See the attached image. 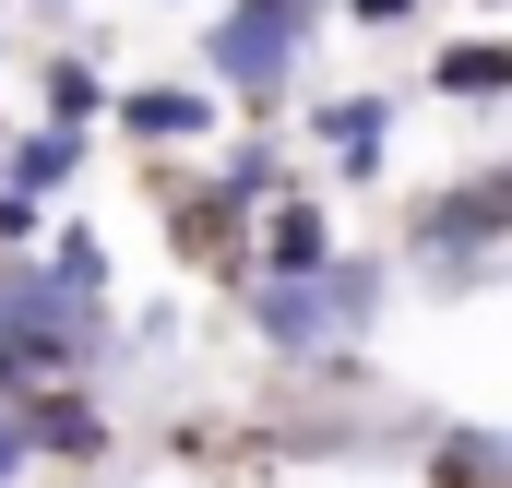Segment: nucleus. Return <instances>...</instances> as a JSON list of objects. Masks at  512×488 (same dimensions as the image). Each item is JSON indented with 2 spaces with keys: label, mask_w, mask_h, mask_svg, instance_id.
<instances>
[{
  "label": "nucleus",
  "mask_w": 512,
  "mask_h": 488,
  "mask_svg": "<svg viewBox=\"0 0 512 488\" xmlns=\"http://www.w3.org/2000/svg\"><path fill=\"white\" fill-rule=\"evenodd\" d=\"M334 250H346V215H334V191L286 179L274 203H251V274H322Z\"/></svg>",
  "instance_id": "nucleus-6"
},
{
  "label": "nucleus",
  "mask_w": 512,
  "mask_h": 488,
  "mask_svg": "<svg viewBox=\"0 0 512 488\" xmlns=\"http://www.w3.org/2000/svg\"><path fill=\"white\" fill-rule=\"evenodd\" d=\"M12 417H24V453H36V465H108V453H120V429H108V405L84 393V369H72V381H24Z\"/></svg>",
  "instance_id": "nucleus-5"
},
{
  "label": "nucleus",
  "mask_w": 512,
  "mask_h": 488,
  "mask_svg": "<svg viewBox=\"0 0 512 488\" xmlns=\"http://www.w3.org/2000/svg\"><path fill=\"white\" fill-rule=\"evenodd\" d=\"M155 227H167V250H179L191 274H215V286L251 274V215H239L203 167H167V179H155Z\"/></svg>",
  "instance_id": "nucleus-3"
},
{
  "label": "nucleus",
  "mask_w": 512,
  "mask_h": 488,
  "mask_svg": "<svg viewBox=\"0 0 512 488\" xmlns=\"http://www.w3.org/2000/svg\"><path fill=\"white\" fill-rule=\"evenodd\" d=\"M96 120L120 131L131 155H203V143L227 131V96H215V84H108Z\"/></svg>",
  "instance_id": "nucleus-4"
},
{
  "label": "nucleus",
  "mask_w": 512,
  "mask_h": 488,
  "mask_svg": "<svg viewBox=\"0 0 512 488\" xmlns=\"http://www.w3.org/2000/svg\"><path fill=\"white\" fill-rule=\"evenodd\" d=\"M0 72H12V36H0Z\"/></svg>",
  "instance_id": "nucleus-15"
},
{
  "label": "nucleus",
  "mask_w": 512,
  "mask_h": 488,
  "mask_svg": "<svg viewBox=\"0 0 512 488\" xmlns=\"http://www.w3.org/2000/svg\"><path fill=\"white\" fill-rule=\"evenodd\" d=\"M501 250H512V167L501 155H477V167L417 191V215H405V274L417 286H489Z\"/></svg>",
  "instance_id": "nucleus-1"
},
{
  "label": "nucleus",
  "mask_w": 512,
  "mask_h": 488,
  "mask_svg": "<svg viewBox=\"0 0 512 488\" xmlns=\"http://www.w3.org/2000/svg\"><path fill=\"white\" fill-rule=\"evenodd\" d=\"M310 155H334V179H393V131H405V96H310Z\"/></svg>",
  "instance_id": "nucleus-7"
},
{
  "label": "nucleus",
  "mask_w": 512,
  "mask_h": 488,
  "mask_svg": "<svg viewBox=\"0 0 512 488\" xmlns=\"http://www.w3.org/2000/svg\"><path fill=\"white\" fill-rule=\"evenodd\" d=\"M24 465H36V453H24V417H12V393H0V488H24Z\"/></svg>",
  "instance_id": "nucleus-14"
},
{
  "label": "nucleus",
  "mask_w": 512,
  "mask_h": 488,
  "mask_svg": "<svg viewBox=\"0 0 512 488\" xmlns=\"http://www.w3.org/2000/svg\"><path fill=\"white\" fill-rule=\"evenodd\" d=\"M322 12H334V0H215V24H203V84L239 96V108H286V96H298V60L322 48Z\"/></svg>",
  "instance_id": "nucleus-2"
},
{
  "label": "nucleus",
  "mask_w": 512,
  "mask_h": 488,
  "mask_svg": "<svg viewBox=\"0 0 512 488\" xmlns=\"http://www.w3.org/2000/svg\"><path fill=\"white\" fill-rule=\"evenodd\" d=\"M84 155H96V131H84V120H12V143H0V191L60 203V191L84 179Z\"/></svg>",
  "instance_id": "nucleus-8"
},
{
  "label": "nucleus",
  "mask_w": 512,
  "mask_h": 488,
  "mask_svg": "<svg viewBox=\"0 0 512 488\" xmlns=\"http://www.w3.org/2000/svg\"><path fill=\"white\" fill-rule=\"evenodd\" d=\"M477 12H501V0H477Z\"/></svg>",
  "instance_id": "nucleus-16"
},
{
  "label": "nucleus",
  "mask_w": 512,
  "mask_h": 488,
  "mask_svg": "<svg viewBox=\"0 0 512 488\" xmlns=\"http://www.w3.org/2000/svg\"><path fill=\"white\" fill-rule=\"evenodd\" d=\"M417 96H441V108H501L512 96V48L477 24V36H453V48H429L417 60Z\"/></svg>",
  "instance_id": "nucleus-9"
},
{
  "label": "nucleus",
  "mask_w": 512,
  "mask_h": 488,
  "mask_svg": "<svg viewBox=\"0 0 512 488\" xmlns=\"http://www.w3.org/2000/svg\"><path fill=\"white\" fill-rule=\"evenodd\" d=\"M96 108H108V72L84 48H36V120H84L96 131Z\"/></svg>",
  "instance_id": "nucleus-11"
},
{
  "label": "nucleus",
  "mask_w": 512,
  "mask_h": 488,
  "mask_svg": "<svg viewBox=\"0 0 512 488\" xmlns=\"http://www.w3.org/2000/svg\"><path fill=\"white\" fill-rule=\"evenodd\" d=\"M417 477L429 488H512V441L489 417H453L441 441H417Z\"/></svg>",
  "instance_id": "nucleus-10"
},
{
  "label": "nucleus",
  "mask_w": 512,
  "mask_h": 488,
  "mask_svg": "<svg viewBox=\"0 0 512 488\" xmlns=\"http://www.w3.org/2000/svg\"><path fill=\"white\" fill-rule=\"evenodd\" d=\"M334 12H346L358 36H405V24H429L441 0H334Z\"/></svg>",
  "instance_id": "nucleus-13"
},
{
  "label": "nucleus",
  "mask_w": 512,
  "mask_h": 488,
  "mask_svg": "<svg viewBox=\"0 0 512 488\" xmlns=\"http://www.w3.org/2000/svg\"><path fill=\"white\" fill-rule=\"evenodd\" d=\"M36 274L72 286V298H108V239H96L84 215H60V227H36Z\"/></svg>",
  "instance_id": "nucleus-12"
}]
</instances>
